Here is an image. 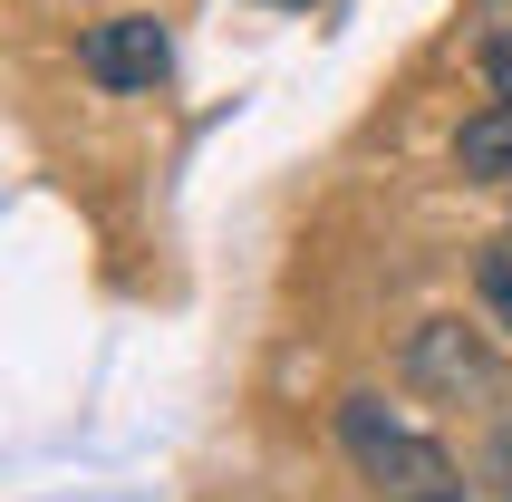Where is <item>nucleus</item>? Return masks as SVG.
Segmentation results:
<instances>
[{
  "instance_id": "7ed1b4c3",
  "label": "nucleus",
  "mask_w": 512,
  "mask_h": 502,
  "mask_svg": "<svg viewBox=\"0 0 512 502\" xmlns=\"http://www.w3.org/2000/svg\"><path fill=\"white\" fill-rule=\"evenodd\" d=\"M78 68H87V87H107V97H145V87L174 78V39H165L155 10H107V20H87Z\"/></svg>"
},
{
  "instance_id": "39448f33",
  "label": "nucleus",
  "mask_w": 512,
  "mask_h": 502,
  "mask_svg": "<svg viewBox=\"0 0 512 502\" xmlns=\"http://www.w3.org/2000/svg\"><path fill=\"white\" fill-rule=\"evenodd\" d=\"M474 300H484V319H493V329L512 338V232H503V242L484 251V261H474Z\"/></svg>"
},
{
  "instance_id": "f03ea898",
  "label": "nucleus",
  "mask_w": 512,
  "mask_h": 502,
  "mask_svg": "<svg viewBox=\"0 0 512 502\" xmlns=\"http://www.w3.org/2000/svg\"><path fill=\"white\" fill-rule=\"evenodd\" d=\"M406 387L435 396V406H503V396H512V367L493 358L484 329H464V319H426V329L406 338Z\"/></svg>"
},
{
  "instance_id": "423d86ee",
  "label": "nucleus",
  "mask_w": 512,
  "mask_h": 502,
  "mask_svg": "<svg viewBox=\"0 0 512 502\" xmlns=\"http://www.w3.org/2000/svg\"><path fill=\"white\" fill-rule=\"evenodd\" d=\"M484 87L512 107V29H493V39H484Z\"/></svg>"
},
{
  "instance_id": "f257e3e1",
  "label": "nucleus",
  "mask_w": 512,
  "mask_h": 502,
  "mask_svg": "<svg viewBox=\"0 0 512 502\" xmlns=\"http://www.w3.org/2000/svg\"><path fill=\"white\" fill-rule=\"evenodd\" d=\"M339 445L348 464L377 483V493H397V502H435V493H464L455 483V454L435 445V435H416V425L387 406V396H339Z\"/></svg>"
},
{
  "instance_id": "20e7f679",
  "label": "nucleus",
  "mask_w": 512,
  "mask_h": 502,
  "mask_svg": "<svg viewBox=\"0 0 512 502\" xmlns=\"http://www.w3.org/2000/svg\"><path fill=\"white\" fill-rule=\"evenodd\" d=\"M455 165L474 174V184H503V194H512V107H503V97L455 126Z\"/></svg>"
},
{
  "instance_id": "0eeeda50",
  "label": "nucleus",
  "mask_w": 512,
  "mask_h": 502,
  "mask_svg": "<svg viewBox=\"0 0 512 502\" xmlns=\"http://www.w3.org/2000/svg\"><path fill=\"white\" fill-rule=\"evenodd\" d=\"M493 483H503V502H512V425L493 435Z\"/></svg>"
},
{
  "instance_id": "6e6552de",
  "label": "nucleus",
  "mask_w": 512,
  "mask_h": 502,
  "mask_svg": "<svg viewBox=\"0 0 512 502\" xmlns=\"http://www.w3.org/2000/svg\"><path fill=\"white\" fill-rule=\"evenodd\" d=\"M435 502H464V493H435Z\"/></svg>"
}]
</instances>
